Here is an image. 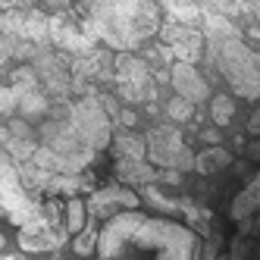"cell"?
<instances>
[{
    "label": "cell",
    "instance_id": "8",
    "mask_svg": "<svg viewBox=\"0 0 260 260\" xmlns=\"http://www.w3.org/2000/svg\"><path fill=\"white\" fill-rule=\"evenodd\" d=\"M160 28H163L166 47H170L173 57H179V63H194L198 60V53H201V35L198 31H191L185 22H173V19Z\"/></svg>",
    "mask_w": 260,
    "mask_h": 260
},
{
    "label": "cell",
    "instance_id": "15",
    "mask_svg": "<svg viewBox=\"0 0 260 260\" xmlns=\"http://www.w3.org/2000/svg\"><path fill=\"white\" fill-rule=\"evenodd\" d=\"M116 173L122 176V182H132V185L157 182V170H151L144 160H119L116 163Z\"/></svg>",
    "mask_w": 260,
    "mask_h": 260
},
{
    "label": "cell",
    "instance_id": "3",
    "mask_svg": "<svg viewBox=\"0 0 260 260\" xmlns=\"http://www.w3.org/2000/svg\"><path fill=\"white\" fill-rule=\"evenodd\" d=\"M69 119H72V125H76V132L85 141L88 151H104V147L113 141V122H110V116L104 113V107L94 94H88V98L72 104Z\"/></svg>",
    "mask_w": 260,
    "mask_h": 260
},
{
    "label": "cell",
    "instance_id": "18",
    "mask_svg": "<svg viewBox=\"0 0 260 260\" xmlns=\"http://www.w3.org/2000/svg\"><path fill=\"white\" fill-rule=\"evenodd\" d=\"M98 241H101L98 229H94V226H85V232H82V235H76V238H72V251H76L79 257H94Z\"/></svg>",
    "mask_w": 260,
    "mask_h": 260
},
{
    "label": "cell",
    "instance_id": "23",
    "mask_svg": "<svg viewBox=\"0 0 260 260\" xmlns=\"http://www.w3.org/2000/svg\"><path fill=\"white\" fill-rule=\"evenodd\" d=\"M248 132H254V135H260V110L251 116V122H248Z\"/></svg>",
    "mask_w": 260,
    "mask_h": 260
},
{
    "label": "cell",
    "instance_id": "4",
    "mask_svg": "<svg viewBox=\"0 0 260 260\" xmlns=\"http://www.w3.org/2000/svg\"><path fill=\"white\" fill-rule=\"evenodd\" d=\"M147 157L151 163L163 166V170H191L194 166V154L185 147L179 128H170V125H157L147 132Z\"/></svg>",
    "mask_w": 260,
    "mask_h": 260
},
{
    "label": "cell",
    "instance_id": "13",
    "mask_svg": "<svg viewBox=\"0 0 260 260\" xmlns=\"http://www.w3.org/2000/svg\"><path fill=\"white\" fill-rule=\"evenodd\" d=\"M60 226H63V235L76 238L85 232L88 226V204L82 198H66L63 201V216H60Z\"/></svg>",
    "mask_w": 260,
    "mask_h": 260
},
{
    "label": "cell",
    "instance_id": "14",
    "mask_svg": "<svg viewBox=\"0 0 260 260\" xmlns=\"http://www.w3.org/2000/svg\"><path fill=\"white\" fill-rule=\"evenodd\" d=\"M229 163H232V154H229V151H222V147H207L204 154L194 157V170L204 173V176H210V173L226 170Z\"/></svg>",
    "mask_w": 260,
    "mask_h": 260
},
{
    "label": "cell",
    "instance_id": "17",
    "mask_svg": "<svg viewBox=\"0 0 260 260\" xmlns=\"http://www.w3.org/2000/svg\"><path fill=\"white\" fill-rule=\"evenodd\" d=\"M260 207V176L248 185L245 191H241L235 201H232V219H241V216H248Z\"/></svg>",
    "mask_w": 260,
    "mask_h": 260
},
{
    "label": "cell",
    "instance_id": "20",
    "mask_svg": "<svg viewBox=\"0 0 260 260\" xmlns=\"http://www.w3.org/2000/svg\"><path fill=\"white\" fill-rule=\"evenodd\" d=\"M166 113H170V119H176V122H188L194 116V104L185 101V98H173L166 104Z\"/></svg>",
    "mask_w": 260,
    "mask_h": 260
},
{
    "label": "cell",
    "instance_id": "1",
    "mask_svg": "<svg viewBox=\"0 0 260 260\" xmlns=\"http://www.w3.org/2000/svg\"><path fill=\"white\" fill-rule=\"evenodd\" d=\"M85 16V35L113 50H132L160 31V13L151 0H101Z\"/></svg>",
    "mask_w": 260,
    "mask_h": 260
},
{
    "label": "cell",
    "instance_id": "6",
    "mask_svg": "<svg viewBox=\"0 0 260 260\" xmlns=\"http://www.w3.org/2000/svg\"><path fill=\"white\" fill-rule=\"evenodd\" d=\"M0 147L16 160H31L35 151L41 147V135L31 128V122H25L19 116H10L0 125Z\"/></svg>",
    "mask_w": 260,
    "mask_h": 260
},
{
    "label": "cell",
    "instance_id": "28",
    "mask_svg": "<svg viewBox=\"0 0 260 260\" xmlns=\"http://www.w3.org/2000/svg\"><path fill=\"white\" fill-rule=\"evenodd\" d=\"M257 229H260V219H257Z\"/></svg>",
    "mask_w": 260,
    "mask_h": 260
},
{
    "label": "cell",
    "instance_id": "2",
    "mask_svg": "<svg viewBox=\"0 0 260 260\" xmlns=\"http://www.w3.org/2000/svg\"><path fill=\"white\" fill-rule=\"evenodd\" d=\"M216 69L232 82V88L245 98L260 94V53H251L238 35L216 41Z\"/></svg>",
    "mask_w": 260,
    "mask_h": 260
},
{
    "label": "cell",
    "instance_id": "9",
    "mask_svg": "<svg viewBox=\"0 0 260 260\" xmlns=\"http://www.w3.org/2000/svg\"><path fill=\"white\" fill-rule=\"evenodd\" d=\"M138 204H141L138 194H135V191H128V188H119V185H107V188H101V191H94V194L88 198L91 213L101 216V219H113V213H116L119 207L135 210Z\"/></svg>",
    "mask_w": 260,
    "mask_h": 260
},
{
    "label": "cell",
    "instance_id": "11",
    "mask_svg": "<svg viewBox=\"0 0 260 260\" xmlns=\"http://www.w3.org/2000/svg\"><path fill=\"white\" fill-rule=\"evenodd\" d=\"M60 245V235L57 232H50V226L41 219H31L28 226H22L19 232V248L22 251H31V254H38V251H47V248H57Z\"/></svg>",
    "mask_w": 260,
    "mask_h": 260
},
{
    "label": "cell",
    "instance_id": "10",
    "mask_svg": "<svg viewBox=\"0 0 260 260\" xmlns=\"http://www.w3.org/2000/svg\"><path fill=\"white\" fill-rule=\"evenodd\" d=\"M173 85L179 91V98L191 101V104H198V101H204V98L210 94L207 82L201 79V72L194 69V63H176L173 66Z\"/></svg>",
    "mask_w": 260,
    "mask_h": 260
},
{
    "label": "cell",
    "instance_id": "24",
    "mask_svg": "<svg viewBox=\"0 0 260 260\" xmlns=\"http://www.w3.org/2000/svg\"><path fill=\"white\" fill-rule=\"evenodd\" d=\"M248 157H251V160H260V144H251V147H248Z\"/></svg>",
    "mask_w": 260,
    "mask_h": 260
},
{
    "label": "cell",
    "instance_id": "27",
    "mask_svg": "<svg viewBox=\"0 0 260 260\" xmlns=\"http://www.w3.org/2000/svg\"><path fill=\"white\" fill-rule=\"evenodd\" d=\"M4 245H7V238H4V235H0V251H4Z\"/></svg>",
    "mask_w": 260,
    "mask_h": 260
},
{
    "label": "cell",
    "instance_id": "22",
    "mask_svg": "<svg viewBox=\"0 0 260 260\" xmlns=\"http://www.w3.org/2000/svg\"><path fill=\"white\" fill-rule=\"evenodd\" d=\"M201 138L207 141V144H213V147H219V132H213V128H207V132H204Z\"/></svg>",
    "mask_w": 260,
    "mask_h": 260
},
{
    "label": "cell",
    "instance_id": "25",
    "mask_svg": "<svg viewBox=\"0 0 260 260\" xmlns=\"http://www.w3.org/2000/svg\"><path fill=\"white\" fill-rule=\"evenodd\" d=\"M94 4H101V0H82V7L88 10V7H94Z\"/></svg>",
    "mask_w": 260,
    "mask_h": 260
},
{
    "label": "cell",
    "instance_id": "26",
    "mask_svg": "<svg viewBox=\"0 0 260 260\" xmlns=\"http://www.w3.org/2000/svg\"><path fill=\"white\" fill-rule=\"evenodd\" d=\"M0 260H19V257H13V254H4V257H0Z\"/></svg>",
    "mask_w": 260,
    "mask_h": 260
},
{
    "label": "cell",
    "instance_id": "21",
    "mask_svg": "<svg viewBox=\"0 0 260 260\" xmlns=\"http://www.w3.org/2000/svg\"><path fill=\"white\" fill-rule=\"evenodd\" d=\"M119 122H122V125H128V128H132V125L138 122V116L132 113V110H119Z\"/></svg>",
    "mask_w": 260,
    "mask_h": 260
},
{
    "label": "cell",
    "instance_id": "19",
    "mask_svg": "<svg viewBox=\"0 0 260 260\" xmlns=\"http://www.w3.org/2000/svg\"><path fill=\"white\" fill-rule=\"evenodd\" d=\"M210 113H213V119H216L219 125H229L232 116H235V104H232V98L216 94V98H213V107H210Z\"/></svg>",
    "mask_w": 260,
    "mask_h": 260
},
{
    "label": "cell",
    "instance_id": "12",
    "mask_svg": "<svg viewBox=\"0 0 260 260\" xmlns=\"http://www.w3.org/2000/svg\"><path fill=\"white\" fill-rule=\"evenodd\" d=\"M47 25H50V38L57 41L60 47H66L72 53H85L91 47V38H88L85 31H79L72 22H66V16H53Z\"/></svg>",
    "mask_w": 260,
    "mask_h": 260
},
{
    "label": "cell",
    "instance_id": "5",
    "mask_svg": "<svg viewBox=\"0 0 260 260\" xmlns=\"http://www.w3.org/2000/svg\"><path fill=\"white\" fill-rule=\"evenodd\" d=\"M116 94L122 101H151L154 85H151V72L138 57H116Z\"/></svg>",
    "mask_w": 260,
    "mask_h": 260
},
{
    "label": "cell",
    "instance_id": "16",
    "mask_svg": "<svg viewBox=\"0 0 260 260\" xmlns=\"http://www.w3.org/2000/svg\"><path fill=\"white\" fill-rule=\"evenodd\" d=\"M119 160H144L147 157V141L132 135V132H119V138L113 141Z\"/></svg>",
    "mask_w": 260,
    "mask_h": 260
},
{
    "label": "cell",
    "instance_id": "7",
    "mask_svg": "<svg viewBox=\"0 0 260 260\" xmlns=\"http://www.w3.org/2000/svg\"><path fill=\"white\" fill-rule=\"evenodd\" d=\"M35 72H38V82L50 98H66L69 94V66L60 53H38L35 57Z\"/></svg>",
    "mask_w": 260,
    "mask_h": 260
}]
</instances>
